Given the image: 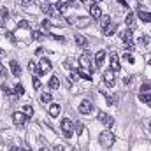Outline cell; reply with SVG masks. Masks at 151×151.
Here are the masks:
<instances>
[{
    "label": "cell",
    "instance_id": "6da1fadb",
    "mask_svg": "<svg viewBox=\"0 0 151 151\" xmlns=\"http://www.w3.org/2000/svg\"><path fill=\"white\" fill-rule=\"evenodd\" d=\"M114 141H116V135H114L111 130H104L100 135H99V142L104 150H111L114 146Z\"/></svg>",
    "mask_w": 151,
    "mask_h": 151
},
{
    "label": "cell",
    "instance_id": "7a4b0ae2",
    "mask_svg": "<svg viewBox=\"0 0 151 151\" xmlns=\"http://www.w3.org/2000/svg\"><path fill=\"white\" fill-rule=\"evenodd\" d=\"M139 100L144 104H151V86L150 84H142L139 90Z\"/></svg>",
    "mask_w": 151,
    "mask_h": 151
},
{
    "label": "cell",
    "instance_id": "3957f363",
    "mask_svg": "<svg viewBox=\"0 0 151 151\" xmlns=\"http://www.w3.org/2000/svg\"><path fill=\"white\" fill-rule=\"evenodd\" d=\"M62 132H63V135H65L67 139L72 137V132H74V123H72V119H69V118H63V119H62Z\"/></svg>",
    "mask_w": 151,
    "mask_h": 151
},
{
    "label": "cell",
    "instance_id": "277c9868",
    "mask_svg": "<svg viewBox=\"0 0 151 151\" xmlns=\"http://www.w3.org/2000/svg\"><path fill=\"white\" fill-rule=\"evenodd\" d=\"M69 23L70 25H74L77 28H86L90 23H91V19L88 18V16H81V18H69Z\"/></svg>",
    "mask_w": 151,
    "mask_h": 151
},
{
    "label": "cell",
    "instance_id": "5b68a950",
    "mask_svg": "<svg viewBox=\"0 0 151 151\" xmlns=\"http://www.w3.org/2000/svg\"><path fill=\"white\" fill-rule=\"evenodd\" d=\"M91 62H93V60H91L90 53H83V55H81V58H79L81 69H86V70H90V72H91V69H93V63H91Z\"/></svg>",
    "mask_w": 151,
    "mask_h": 151
},
{
    "label": "cell",
    "instance_id": "8992f818",
    "mask_svg": "<svg viewBox=\"0 0 151 151\" xmlns=\"http://www.w3.org/2000/svg\"><path fill=\"white\" fill-rule=\"evenodd\" d=\"M27 121H28V116H27L25 113H14L12 114V123H14V125L23 127Z\"/></svg>",
    "mask_w": 151,
    "mask_h": 151
},
{
    "label": "cell",
    "instance_id": "52a82bcc",
    "mask_svg": "<svg viewBox=\"0 0 151 151\" xmlns=\"http://www.w3.org/2000/svg\"><path fill=\"white\" fill-rule=\"evenodd\" d=\"M88 9H90V16H91L93 19H100V18H102V11H100V7H99L97 4L91 2V4L88 5Z\"/></svg>",
    "mask_w": 151,
    "mask_h": 151
},
{
    "label": "cell",
    "instance_id": "ba28073f",
    "mask_svg": "<svg viewBox=\"0 0 151 151\" xmlns=\"http://www.w3.org/2000/svg\"><path fill=\"white\" fill-rule=\"evenodd\" d=\"M114 74H116V72H113L111 69L104 72V83H106L107 86H114V84H116V76Z\"/></svg>",
    "mask_w": 151,
    "mask_h": 151
},
{
    "label": "cell",
    "instance_id": "9c48e42d",
    "mask_svg": "<svg viewBox=\"0 0 151 151\" xmlns=\"http://www.w3.org/2000/svg\"><path fill=\"white\" fill-rule=\"evenodd\" d=\"M99 121L102 125H106V127H113L114 125V118L109 116V114H106V113H99Z\"/></svg>",
    "mask_w": 151,
    "mask_h": 151
},
{
    "label": "cell",
    "instance_id": "30bf717a",
    "mask_svg": "<svg viewBox=\"0 0 151 151\" xmlns=\"http://www.w3.org/2000/svg\"><path fill=\"white\" fill-rule=\"evenodd\" d=\"M93 111V104L90 102V100H83L81 104H79V113L81 114H90Z\"/></svg>",
    "mask_w": 151,
    "mask_h": 151
},
{
    "label": "cell",
    "instance_id": "8fae6325",
    "mask_svg": "<svg viewBox=\"0 0 151 151\" xmlns=\"http://www.w3.org/2000/svg\"><path fill=\"white\" fill-rule=\"evenodd\" d=\"M111 70L113 72H118L119 69H121V63H119V56L116 55V53H111Z\"/></svg>",
    "mask_w": 151,
    "mask_h": 151
},
{
    "label": "cell",
    "instance_id": "7c38bea8",
    "mask_svg": "<svg viewBox=\"0 0 151 151\" xmlns=\"http://www.w3.org/2000/svg\"><path fill=\"white\" fill-rule=\"evenodd\" d=\"M119 39L125 42V44H134V35H132V30L128 28V30H123L121 34H119Z\"/></svg>",
    "mask_w": 151,
    "mask_h": 151
},
{
    "label": "cell",
    "instance_id": "4fadbf2b",
    "mask_svg": "<svg viewBox=\"0 0 151 151\" xmlns=\"http://www.w3.org/2000/svg\"><path fill=\"white\" fill-rule=\"evenodd\" d=\"M49 70H51V62L46 60V58H42V60L39 62V72H40V74H46V72H49Z\"/></svg>",
    "mask_w": 151,
    "mask_h": 151
},
{
    "label": "cell",
    "instance_id": "5bb4252c",
    "mask_svg": "<svg viewBox=\"0 0 151 151\" xmlns=\"http://www.w3.org/2000/svg\"><path fill=\"white\" fill-rule=\"evenodd\" d=\"M74 40H76V44H77L79 47H83V49H86V47H88V44H90V42H88V39L84 37V35H81V34H76Z\"/></svg>",
    "mask_w": 151,
    "mask_h": 151
},
{
    "label": "cell",
    "instance_id": "9a60e30c",
    "mask_svg": "<svg viewBox=\"0 0 151 151\" xmlns=\"http://www.w3.org/2000/svg\"><path fill=\"white\" fill-rule=\"evenodd\" d=\"M104 60H106V51H104V49H100V51L95 55V67H97V69H100V67L104 65Z\"/></svg>",
    "mask_w": 151,
    "mask_h": 151
},
{
    "label": "cell",
    "instance_id": "2e32d148",
    "mask_svg": "<svg viewBox=\"0 0 151 151\" xmlns=\"http://www.w3.org/2000/svg\"><path fill=\"white\" fill-rule=\"evenodd\" d=\"M40 9H42V12H46L47 16H51V14L55 12V11H53V5H51L47 0H42V2H40Z\"/></svg>",
    "mask_w": 151,
    "mask_h": 151
},
{
    "label": "cell",
    "instance_id": "e0dca14e",
    "mask_svg": "<svg viewBox=\"0 0 151 151\" xmlns=\"http://www.w3.org/2000/svg\"><path fill=\"white\" fill-rule=\"evenodd\" d=\"M11 72H12V76H16V77L21 76V67H19V63L16 60H11Z\"/></svg>",
    "mask_w": 151,
    "mask_h": 151
},
{
    "label": "cell",
    "instance_id": "ac0fdd59",
    "mask_svg": "<svg viewBox=\"0 0 151 151\" xmlns=\"http://www.w3.org/2000/svg\"><path fill=\"white\" fill-rule=\"evenodd\" d=\"M137 16L144 21V23H151V12H148V11H144V9H139L137 11Z\"/></svg>",
    "mask_w": 151,
    "mask_h": 151
},
{
    "label": "cell",
    "instance_id": "d6986e66",
    "mask_svg": "<svg viewBox=\"0 0 151 151\" xmlns=\"http://www.w3.org/2000/svg\"><path fill=\"white\" fill-rule=\"evenodd\" d=\"M116 28H118V27H116V23H113V21H111V23H109L107 27H104V28H102V30H104V35H107V37H111V35H114Z\"/></svg>",
    "mask_w": 151,
    "mask_h": 151
},
{
    "label": "cell",
    "instance_id": "ffe728a7",
    "mask_svg": "<svg viewBox=\"0 0 151 151\" xmlns=\"http://www.w3.org/2000/svg\"><path fill=\"white\" fill-rule=\"evenodd\" d=\"M76 72H77V76L79 77H83V79H86V81H91V72L90 70H86V69H76Z\"/></svg>",
    "mask_w": 151,
    "mask_h": 151
},
{
    "label": "cell",
    "instance_id": "44dd1931",
    "mask_svg": "<svg viewBox=\"0 0 151 151\" xmlns=\"http://www.w3.org/2000/svg\"><path fill=\"white\" fill-rule=\"evenodd\" d=\"M125 23L128 25V28H135V14H134V12L127 14V19H125Z\"/></svg>",
    "mask_w": 151,
    "mask_h": 151
},
{
    "label": "cell",
    "instance_id": "7402d4cb",
    "mask_svg": "<svg viewBox=\"0 0 151 151\" xmlns=\"http://www.w3.org/2000/svg\"><path fill=\"white\" fill-rule=\"evenodd\" d=\"M58 86H60V79H58V76H53L49 79V90H58Z\"/></svg>",
    "mask_w": 151,
    "mask_h": 151
},
{
    "label": "cell",
    "instance_id": "603a6c76",
    "mask_svg": "<svg viewBox=\"0 0 151 151\" xmlns=\"http://www.w3.org/2000/svg\"><path fill=\"white\" fill-rule=\"evenodd\" d=\"M60 114V104H53L51 107H49V116L51 118H56Z\"/></svg>",
    "mask_w": 151,
    "mask_h": 151
},
{
    "label": "cell",
    "instance_id": "cb8c5ba5",
    "mask_svg": "<svg viewBox=\"0 0 151 151\" xmlns=\"http://www.w3.org/2000/svg\"><path fill=\"white\" fill-rule=\"evenodd\" d=\"M23 93H25V88H23V84H16V86H14V95H16V97H21Z\"/></svg>",
    "mask_w": 151,
    "mask_h": 151
},
{
    "label": "cell",
    "instance_id": "d4e9b609",
    "mask_svg": "<svg viewBox=\"0 0 151 151\" xmlns=\"http://www.w3.org/2000/svg\"><path fill=\"white\" fill-rule=\"evenodd\" d=\"M7 16H9V12H7V9H0V27L5 23V19H7Z\"/></svg>",
    "mask_w": 151,
    "mask_h": 151
},
{
    "label": "cell",
    "instance_id": "484cf974",
    "mask_svg": "<svg viewBox=\"0 0 151 151\" xmlns=\"http://www.w3.org/2000/svg\"><path fill=\"white\" fill-rule=\"evenodd\" d=\"M32 39H34V40H42V39H44V34H42L40 30H34V32H32Z\"/></svg>",
    "mask_w": 151,
    "mask_h": 151
},
{
    "label": "cell",
    "instance_id": "4316f807",
    "mask_svg": "<svg viewBox=\"0 0 151 151\" xmlns=\"http://www.w3.org/2000/svg\"><path fill=\"white\" fill-rule=\"evenodd\" d=\"M40 100H42L44 104H47V102H51V93H47V91H44V93L40 95Z\"/></svg>",
    "mask_w": 151,
    "mask_h": 151
},
{
    "label": "cell",
    "instance_id": "83f0119b",
    "mask_svg": "<svg viewBox=\"0 0 151 151\" xmlns=\"http://www.w3.org/2000/svg\"><path fill=\"white\" fill-rule=\"evenodd\" d=\"M109 23H111V18H109V16H104V18H100V27H102V28H104V27H107Z\"/></svg>",
    "mask_w": 151,
    "mask_h": 151
},
{
    "label": "cell",
    "instance_id": "f1b7e54d",
    "mask_svg": "<svg viewBox=\"0 0 151 151\" xmlns=\"http://www.w3.org/2000/svg\"><path fill=\"white\" fill-rule=\"evenodd\" d=\"M106 99H107V104L109 106H114L118 102V97H114V95H106Z\"/></svg>",
    "mask_w": 151,
    "mask_h": 151
},
{
    "label": "cell",
    "instance_id": "f546056e",
    "mask_svg": "<svg viewBox=\"0 0 151 151\" xmlns=\"http://www.w3.org/2000/svg\"><path fill=\"white\" fill-rule=\"evenodd\" d=\"M28 69H30V72H35V74H40V72H39L37 63H34V62H30V63H28Z\"/></svg>",
    "mask_w": 151,
    "mask_h": 151
},
{
    "label": "cell",
    "instance_id": "4dcf8cb0",
    "mask_svg": "<svg viewBox=\"0 0 151 151\" xmlns=\"http://www.w3.org/2000/svg\"><path fill=\"white\" fill-rule=\"evenodd\" d=\"M23 111H25V114H27V116H32V114H34V107H32L30 104H27V106L23 107Z\"/></svg>",
    "mask_w": 151,
    "mask_h": 151
},
{
    "label": "cell",
    "instance_id": "1f68e13d",
    "mask_svg": "<svg viewBox=\"0 0 151 151\" xmlns=\"http://www.w3.org/2000/svg\"><path fill=\"white\" fill-rule=\"evenodd\" d=\"M150 42H151V39L146 37V35H142V37L139 39V44H142V46H146V44H150Z\"/></svg>",
    "mask_w": 151,
    "mask_h": 151
},
{
    "label": "cell",
    "instance_id": "d6a6232c",
    "mask_svg": "<svg viewBox=\"0 0 151 151\" xmlns=\"http://www.w3.org/2000/svg\"><path fill=\"white\" fill-rule=\"evenodd\" d=\"M18 27H19V28H28L30 25H28V21H25V19H19V21H18Z\"/></svg>",
    "mask_w": 151,
    "mask_h": 151
},
{
    "label": "cell",
    "instance_id": "836d02e7",
    "mask_svg": "<svg viewBox=\"0 0 151 151\" xmlns=\"http://www.w3.org/2000/svg\"><path fill=\"white\" fill-rule=\"evenodd\" d=\"M123 58H125L128 63H134V62H135V60H134V55H130V53H125V56H123Z\"/></svg>",
    "mask_w": 151,
    "mask_h": 151
},
{
    "label": "cell",
    "instance_id": "e575fe53",
    "mask_svg": "<svg viewBox=\"0 0 151 151\" xmlns=\"http://www.w3.org/2000/svg\"><path fill=\"white\" fill-rule=\"evenodd\" d=\"M2 90H4V93H7V95H12V93H14V90H11L7 84H2Z\"/></svg>",
    "mask_w": 151,
    "mask_h": 151
},
{
    "label": "cell",
    "instance_id": "d590c367",
    "mask_svg": "<svg viewBox=\"0 0 151 151\" xmlns=\"http://www.w3.org/2000/svg\"><path fill=\"white\" fill-rule=\"evenodd\" d=\"M32 84H34V88H35V90H39V88H40V81H39L37 76H35V77L32 79Z\"/></svg>",
    "mask_w": 151,
    "mask_h": 151
},
{
    "label": "cell",
    "instance_id": "8d00e7d4",
    "mask_svg": "<svg viewBox=\"0 0 151 151\" xmlns=\"http://www.w3.org/2000/svg\"><path fill=\"white\" fill-rule=\"evenodd\" d=\"M49 27H51V23H49L47 19H44V21H42V28H44V30H49Z\"/></svg>",
    "mask_w": 151,
    "mask_h": 151
},
{
    "label": "cell",
    "instance_id": "74e56055",
    "mask_svg": "<svg viewBox=\"0 0 151 151\" xmlns=\"http://www.w3.org/2000/svg\"><path fill=\"white\" fill-rule=\"evenodd\" d=\"M125 49L127 51H134L135 49V44H125Z\"/></svg>",
    "mask_w": 151,
    "mask_h": 151
},
{
    "label": "cell",
    "instance_id": "f35d334b",
    "mask_svg": "<svg viewBox=\"0 0 151 151\" xmlns=\"http://www.w3.org/2000/svg\"><path fill=\"white\" fill-rule=\"evenodd\" d=\"M0 76H7V69H5L2 63H0Z\"/></svg>",
    "mask_w": 151,
    "mask_h": 151
},
{
    "label": "cell",
    "instance_id": "ab89813d",
    "mask_svg": "<svg viewBox=\"0 0 151 151\" xmlns=\"http://www.w3.org/2000/svg\"><path fill=\"white\" fill-rule=\"evenodd\" d=\"M21 4H23L25 7H28V5H32V4H34V0H21Z\"/></svg>",
    "mask_w": 151,
    "mask_h": 151
},
{
    "label": "cell",
    "instance_id": "60d3db41",
    "mask_svg": "<svg viewBox=\"0 0 151 151\" xmlns=\"http://www.w3.org/2000/svg\"><path fill=\"white\" fill-rule=\"evenodd\" d=\"M74 128L77 130V134H79V132L83 130V125H81V123H77V125H74Z\"/></svg>",
    "mask_w": 151,
    "mask_h": 151
},
{
    "label": "cell",
    "instance_id": "b9f144b4",
    "mask_svg": "<svg viewBox=\"0 0 151 151\" xmlns=\"http://www.w3.org/2000/svg\"><path fill=\"white\" fill-rule=\"evenodd\" d=\"M132 81H134V77H130V76H128V77H125V84H130Z\"/></svg>",
    "mask_w": 151,
    "mask_h": 151
},
{
    "label": "cell",
    "instance_id": "7bdbcfd3",
    "mask_svg": "<svg viewBox=\"0 0 151 151\" xmlns=\"http://www.w3.org/2000/svg\"><path fill=\"white\" fill-rule=\"evenodd\" d=\"M118 4H119L121 7H128V5H127V0H118Z\"/></svg>",
    "mask_w": 151,
    "mask_h": 151
},
{
    "label": "cell",
    "instance_id": "ee69618b",
    "mask_svg": "<svg viewBox=\"0 0 151 151\" xmlns=\"http://www.w3.org/2000/svg\"><path fill=\"white\" fill-rule=\"evenodd\" d=\"M53 151H63V146H55Z\"/></svg>",
    "mask_w": 151,
    "mask_h": 151
},
{
    "label": "cell",
    "instance_id": "f6af8a7d",
    "mask_svg": "<svg viewBox=\"0 0 151 151\" xmlns=\"http://www.w3.org/2000/svg\"><path fill=\"white\" fill-rule=\"evenodd\" d=\"M9 151H19V148H18V146H11V148H9Z\"/></svg>",
    "mask_w": 151,
    "mask_h": 151
},
{
    "label": "cell",
    "instance_id": "bcb514c9",
    "mask_svg": "<svg viewBox=\"0 0 151 151\" xmlns=\"http://www.w3.org/2000/svg\"><path fill=\"white\" fill-rule=\"evenodd\" d=\"M23 151H30V148H28V146L25 144V146H23Z\"/></svg>",
    "mask_w": 151,
    "mask_h": 151
},
{
    "label": "cell",
    "instance_id": "7dc6e473",
    "mask_svg": "<svg viewBox=\"0 0 151 151\" xmlns=\"http://www.w3.org/2000/svg\"><path fill=\"white\" fill-rule=\"evenodd\" d=\"M40 151H49V150H47V148H46V146H44V148H40Z\"/></svg>",
    "mask_w": 151,
    "mask_h": 151
},
{
    "label": "cell",
    "instance_id": "c3c4849f",
    "mask_svg": "<svg viewBox=\"0 0 151 151\" xmlns=\"http://www.w3.org/2000/svg\"><path fill=\"white\" fill-rule=\"evenodd\" d=\"M2 53H4V49H2V47H0V56H2Z\"/></svg>",
    "mask_w": 151,
    "mask_h": 151
},
{
    "label": "cell",
    "instance_id": "681fc988",
    "mask_svg": "<svg viewBox=\"0 0 151 151\" xmlns=\"http://www.w3.org/2000/svg\"><path fill=\"white\" fill-rule=\"evenodd\" d=\"M97 2H100V0H93V4H97Z\"/></svg>",
    "mask_w": 151,
    "mask_h": 151
},
{
    "label": "cell",
    "instance_id": "f907efd6",
    "mask_svg": "<svg viewBox=\"0 0 151 151\" xmlns=\"http://www.w3.org/2000/svg\"><path fill=\"white\" fill-rule=\"evenodd\" d=\"M150 132H151V123H150Z\"/></svg>",
    "mask_w": 151,
    "mask_h": 151
},
{
    "label": "cell",
    "instance_id": "816d5d0a",
    "mask_svg": "<svg viewBox=\"0 0 151 151\" xmlns=\"http://www.w3.org/2000/svg\"><path fill=\"white\" fill-rule=\"evenodd\" d=\"M150 63H151V62H150Z\"/></svg>",
    "mask_w": 151,
    "mask_h": 151
}]
</instances>
